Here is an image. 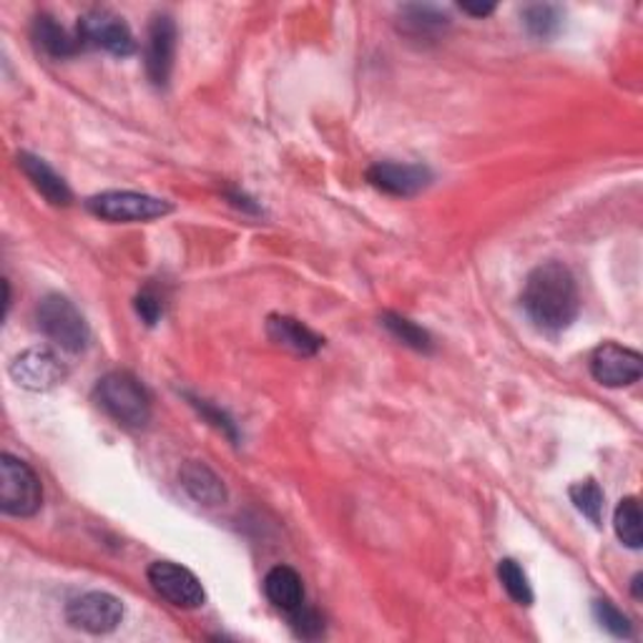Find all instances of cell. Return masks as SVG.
Segmentation results:
<instances>
[{
    "mask_svg": "<svg viewBox=\"0 0 643 643\" xmlns=\"http://www.w3.org/2000/svg\"><path fill=\"white\" fill-rule=\"evenodd\" d=\"M528 319L548 335H558L576 322L581 297L573 272L560 262H546L528 274L520 294Z\"/></svg>",
    "mask_w": 643,
    "mask_h": 643,
    "instance_id": "1",
    "label": "cell"
},
{
    "mask_svg": "<svg viewBox=\"0 0 643 643\" xmlns=\"http://www.w3.org/2000/svg\"><path fill=\"white\" fill-rule=\"evenodd\" d=\"M96 398L118 425L139 430L151 420V398L134 375L108 372L96 384Z\"/></svg>",
    "mask_w": 643,
    "mask_h": 643,
    "instance_id": "2",
    "label": "cell"
},
{
    "mask_svg": "<svg viewBox=\"0 0 643 643\" xmlns=\"http://www.w3.org/2000/svg\"><path fill=\"white\" fill-rule=\"evenodd\" d=\"M35 319H39L41 333L61 350L76 355L84 352L91 342L86 317L68 297H61V294H49L35 309Z\"/></svg>",
    "mask_w": 643,
    "mask_h": 643,
    "instance_id": "3",
    "label": "cell"
},
{
    "mask_svg": "<svg viewBox=\"0 0 643 643\" xmlns=\"http://www.w3.org/2000/svg\"><path fill=\"white\" fill-rule=\"evenodd\" d=\"M43 488L29 463L3 453L0 457V510L13 518H31L41 510Z\"/></svg>",
    "mask_w": 643,
    "mask_h": 643,
    "instance_id": "4",
    "label": "cell"
},
{
    "mask_svg": "<svg viewBox=\"0 0 643 643\" xmlns=\"http://www.w3.org/2000/svg\"><path fill=\"white\" fill-rule=\"evenodd\" d=\"M91 214L114 224L151 222L171 214V204L159 197L141 194V191H101L86 201Z\"/></svg>",
    "mask_w": 643,
    "mask_h": 643,
    "instance_id": "5",
    "label": "cell"
},
{
    "mask_svg": "<svg viewBox=\"0 0 643 643\" xmlns=\"http://www.w3.org/2000/svg\"><path fill=\"white\" fill-rule=\"evenodd\" d=\"M76 35L81 49H101L118 59H128L136 53L134 33L124 23V18L112 11H104V8H96V11L81 15Z\"/></svg>",
    "mask_w": 643,
    "mask_h": 643,
    "instance_id": "6",
    "label": "cell"
},
{
    "mask_svg": "<svg viewBox=\"0 0 643 643\" xmlns=\"http://www.w3.org/2000/svg\"><path fill=\"white\" fill-rule=\"evenodd\" d=\"M149 583L156 593L161 595L164 601H169L171 605L183 611H194L199 605H204L207 593L201 588L199 578L183 568L179 563H171V560H156L149 566Z\"/></svg>",
    "mask_w": 643,
    "mask_h": 643,
    "instance_id": "7",
    "label": "cell"
},
{
    "mask_svg": "<svg viewBox=\"0 0 643 643\" xmlns=\"http://www.w3.org/2000/svg\"><path fill=\"white\" fill-rule=\"evenodd\" d=\"M66 619L73 629L94 633H112L124 621V603L112 593L88 591L78 599H73L66 609Z\"/></svg>",
    "mask_w": 643,
    "mask_h": 643,
    "instance_id": "8",
    "label": "cell"
},
{
    "mask_svg": "<svg viewBox=\"0 0 643 643\" xmlns=\"http://www.w3.org/2000/svg\"><path fill=\"white\" fill-rule=\"evenodd\" d=\"M15 384L31 392H49L66 380V365L49 347H31L11 362Z\"/></svg>",
    "mask_w": 643,
    "mask_h": 643,
    "instance_id": "9",
    "label": "cell"
},
{
    "mask_svg": "<svg viewBox=\"0 0 643 643\" xmlns=\"http://www.w3.org/2000/svg\"><path fill=\"white\" fill-rule=\"evenodd\" d=\"M591 375L603 388H629L643 375V357L615 342L601 345L591 357Z\"/></svg>",
    "mask_w": 643,
    "mask_h": 643,
    "instance_id": "10",
    "label": "cell"
},
{
    "mask_svg": "<svg viewBox=\"0 0 643 643\" xmlns=\"http://www.w3.org/2000/svg\"><path fill=\"white\" fill-rule=\"evenodd\" d=\"M177 53V23L171 15H154L146 33V73L154 86H167Z\"/></svg>",
    "mask_w": 643,
    "mask_h": 643,
    "instance_id": "11",
    "label": "cell"
},
{
    "mask_svg": "<svg viewBox=\"0 0 643 643\" xmlns=\"http://www.w3.org/2000/svg\"><path fill=\"white\" fill-rule=\"evenodd\" d=\"M367 181L390 197H415L422 189L430 187L433 171L422 167V164L378 161L375 167L367 169Z\"/></svg>",
    "mask_w": 643,
    "mask_h": 643,
    "instance_id": "12",
    "label": "cell"
},
{
    "mask_svg": "<svg viewBox=\"0 0 643 643\" xmlns=\"http://www.w3.org/2000/svg\"><path fill=\"white\" fill-rule=\"evenodd\" d=\"M398 29L412 41H438L450 29V15L435 6L410 3L400 8Z\"/></svg>",
    "mask_w": 643,
    "mask_h": 643,
    "instance_id": "13",
    "label": "cell"
},
{
    "mask_svg": "<svg viewBox=\"0 0 643 643\" xmlns=\"http://www.w3.org/2000/svg\"><path fill=\"white\" fill-rule=\"evenodd\" d=\"M266 337H270L274 345H280L284 350L302 357L317 355L322 342H325V339L317 333H312L307 325H302L299 319L284 315H272L266 319Z\"/></svg>",
    "mask_w": 643,
    "mask_h": 643,
    "instance_id": "14",
    "label": "cell"
},
{
    "mask_svg": "<svg viewBox=\"0 0 643 643\" xmlns=\"http://www.w3.org/2000/svg\"><path fill=\"white\" fill-rule=\"evenodd\" d=\"M179 481L181 488L189 493V498H194L199 505H207V508H219V505H224L226 500L224 483L219 481V475L204 463L191 461L183 465Z\"/></svg>",
    "mask_w": 643,
    "mask_h": 643,
    "instance_id": "15",
    "label": "cell"
},
{
    "mask_svg": "<svg viewBox=\"0 0 643 643\" xmlns=\"http://www.w3.org/2000/svg\"><path fill=\"white\" fill-rule=\"evenodd\" d=\"M18 167L23 169L25 177H29V181L35 187V191H41V197L45 201H51L53 207H68L71 204V189H68V183L63 181V177H59L56 171H53L49 164H45L43 159H39V156H33V154H21L18 156Z\"/></svg>",
    "mask_w": 643,
    "mask_h": 643,
    "instance_id": "16",
    "label": "cell"
},
{
    "mask_svg": "<svg viewBox=\"0 0 643 643\" xmlns=\"http://www.w3.org/2000/svg\"><path fill=\"white\" fill-rule=\"evenodd\" d=\"M264 593L274 609L284 613H292L305 603V586H302L299 573L289 566H277L266 573Z\"/></svg>",
    "mask_w": 643,
    "mask_h": 643,
    "instance_id": "17",
    "label": "cell"
},
{
    "mask_svg": "<svg viewBox=\"0 0 643 643\" xmlns=\"http://www.w3.org/2000/svg\"><path fill=\"white\" fill-rule=\"evenodd\" d=\"M33 41L39 45V51H43L49 59H73L76 53H81L78 35H71L61 23H56V18L51 15H39L33 21Z\"/></svg>",
    "mask_w": 643,
    "mask_h": 643,
    "instance_id": "18",
    "label": "cell"
},
{
    "mask_svg": "<svg viewBox=\"0 0 643 643\" xmlns=\"http://www.w3.org/2000/svg\"><path fill=\"white\" fill-rule=\"evenodd\" d=\"M641 505L639 498H623L619 503V508L613 513V528H615V536L623 546H629L633 550H639L643 544V533H641Z\"/></svg>",
    "mask_w": 643,
    "mask_h": 643,
    "instance_id": "19",
    "label": "cell"
},
{
    "mask_svg": "<svg viewBox=\"0 0 643 643\" xmlns=\"http://www.w3.org/2000/svg\"><path fill=\"white\" fill-rule=\"evenodd\" d=\"M523 25H526V31L533 35V39L548 41V39H554V35L560 31V25H563V11L550 3L528 6L526 11H523Z\"/></svg>",
    "mask_w": 643,
    "mask_h": 643,
    "instance_id": "20",
    "label": "cell"
},
{
    "mask_svg": "<svg viewBox=\"0 0 643 643\" xmlns=\"http://www.w3.org/2000/svg\"><path fill=\"white\" fill-rule=\"evenodd\" d=\"M382 325L388 327V333L394 339H400L402 345L412 347V350H418V352H430V350H433V339H430V335L422 327H418L415 322H410L408 317L394 315V312H384V315H382Z\"/></svg>",
    "mask_w": 643,
    "mask_h": 643,
    "instance_id": "21",
    "label": "cell"
},
{
    "mask_svg": "<svg viewBox=\"0 0 643 643\" xmlns=\"http://www.w3.org/2000/svg\"><path fill=\"white\" fill-rule=\"evenodd\" d=\"M498 576H500L505 593H508L513 601L520 603V605L533 603V588L528 583L526 571H523V568L518 566V560L503 558L500 566H498Z\"/></svg>",
    "mask_w": 643,
    "mask_h": 643,
    "instance_id": "22",
    "label": "cell"
},
{
    "mask_svg": "<svg viewBox=\"0 0 643 643\" xmlns=\"http://www.w3.org/2000/svg\"><path fill=\"white\" fill-rule=\"evenodd\" d=\"M571 500L578 508V513L593 523V526H601V516H603V491L601 485L595 481H583L576 483L571 488Z\"/></svg>",
    "mask_w": 643,
    "mask_h": 643,
    "instance_id": "23",
    "label": "cell"
},
{
    "mask_svg": "<svg viewBox=\"0 0 643 643\" xmlns=\"http://www.w3.org/2000/svg\"><path fill=\"white\" fill-rule=\"evenodd\" d=\"M287 619H289L292 631L297 633L299 639L315 641L322 636V633H325V619H322L317 609H309L307 603H302L299 609H294L292 613H287Z\"/></svg>",
    "mask_w": 643,
    "mask_h": 643,
    "instance_id": "24",
    "label": "cell"
},
{
    "mask_svg": "<svg viewBox=\"0 0 643 643\" xmlns=\"http://www.w3.org/2000/svg\"><path fill=\"white\" fill-rule=\"evenodd\" d=\"M593 613H595V619H599L601 626L613 633V636H619V639H629L631 633H633V626H631V621H629V615L626 613H621L619 609L611 601H595L593 603Z\"/></svg>",
    "mask_w": 643,
    "mask_h": 643,
    "instance_id": "25",
    "label": "cell"
},
{
    "mask_svg": "<svg viewBox=\"0 0 643 643\" xmlns=\"http://www.w3.org/2000/svg\"><path fill=\"white\" fill-rule=\"evenodd\" d=\"M189 400H191V405H194L201 412V415H204L211 422V425L219 430V433H224L232 440H236V425L232 422V418L226 415V412H222L219 408L211 405L209 400H201V398H189Z\"/></svg>",
    "mask_w": 643,
    "mask_h": 643,
    "instance_id": "26",
    "label": "cell"
},
{
    "mask_svg": "<svg viewBox=\"0 0 643 643\" xmlns=\"http://www.w3.org/2000/svg\"><path fill=\"white\" fill-rule=\"evenodd\" d=\"M134 307H136V312H139V317L149 327H154L156 322H159L161 315H164V302H161L159 294H156V289H151V287H146V289L139 292V297H136Z\"/></svg>",
    "mask_w": 643,
    "mask_h": 643,
    "instance_id": "27",
    "label": "cell"
},
{
    "mask_svg": "<svg viewBox=\"0 0 643 643\" xmlns=\"http://www.w3.org/2000/svg\"><path fill=\"white\" fill-rule=\"evenodd\" d=\"M461 8H463V13L475 15V18H485V15H491V13L495 11V6H493V3H477V6H473V3H463Z\"/></svg>",
    "mask_w": 643,
    "mask_h": 643,
    "instance_id": "28",
    "label": "cell"
},
{
    "mask_svg": "<svg viewBox=\"0 0 643 643\" xmlns=\"http://www.w3.org/2000/svg\"><path fill=\"white\" fill-rule=\"evenodd\" d=\"M641 581H643L641 573L633 578V595H636V599H641Z\"/></svg>",
    "mask_w": 643,
    "mask_h": 643,
    "instance_id": "29",
    "label": "cell"
}]
</instances>
